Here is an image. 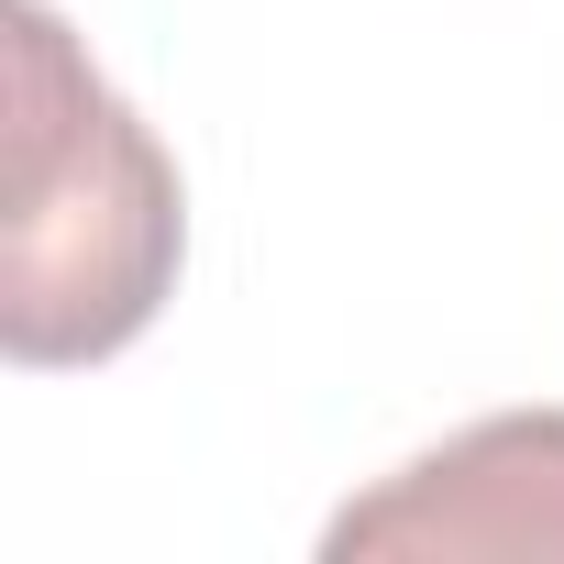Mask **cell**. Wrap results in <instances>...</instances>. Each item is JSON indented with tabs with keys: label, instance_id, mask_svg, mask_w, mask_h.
<instances>
[{
	"label": "cell",
	"instance_id": "obj_1",
	"mask_svg": "<svg viewBox=\"0 0 564 564\" xmlns=\"http://www.w3.org/2000/svg\"><path fill=\"white\" fill-rule=\"evenodd\" d=\"M12 34V177H0V355L100 366L122 355L188 254L177 155L89 67L56 0H0Z\"/></svg>",
	"mask_w": 564,
	"mask_h": 564
},
{
	"label": "cell",
	"instance_id": "obj_2",
	"mask_svg": "<svg viewBox=\"0 0 564 564\" xmlns=\"http://www.w3.org/2000/svg\"><path fill=\"white\" fill-rule=\"evenodd\" d=\"M333 564H377V553H443V564H520V553H564V410H498L465 421L454 443L410 454L399 476H377L355 509H333L322 531Z\"/></svg>",
	"mask_w": 564,
	"mask_h": 564
}]
</instances>
